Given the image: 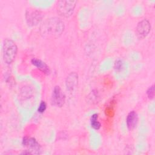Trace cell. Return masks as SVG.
<instances>
[{"label": "cell", "instance_id": "6da1fadb", "mask_svg": "<svg viewBox=\"0 0 155 155\" xmlns=\"http://www.w3.org/2000/svg\"><path fill=\"white\" fill-rule=\"evenodd\" d=\"M64 30V24L63 21L56 17L45 19L40 26L41 35L45 38H58L62 35Z\"/></svg>", "mask_w": 155, "mask_h": 155}, {"label": "cell", "instance_id": "7a4b0ae2", "mask_svg": "<svg viewBox=\"0 0 155 155\" xmlns=\"http://www.w3.org/2000/svg\"><path fill=\"white\" fill-rule=\"evenodd\" d=\"M18 51V47L15 42L10 39H5L2 45V56L4 62L11 64L15 59Z\"/></svg>", "mask_w": 155, "mask_h": 155}, {"label": "cell", "instance_id": "3957f363", "mask_svg": "<svg viewBox=\"0 0 155 155\" xmlns=\"http://www.w3.org/2000/svg\"><path fill=\"white\" fill-rule=\"evenodd\" d=\"M76 1H59L57 3L58 13L65 18L70 17L73 13L76 7Z\"/></svg>", "mask_w": 155, "mask_h": 155}, {"label": "cell", "instance_id": "277c9868", "mask_svg": "<svg viewBox=\"0 0 155 155\" xmlns=\"http://www.w3.org/2000/svg\"><path fill=\"white\" fill-rule=\"evenodd\" d=\"M151 24L147 19H143L138 22L135 33L138 39H143L147 36L151 30Z\"/></svg>", "mask_w": 155, "mask_h": 155}, {"label": "cell", "instance_id": "5b68a950", "mask_svg": "<svg viewBox=\"0 0 155 155\" xmlns=\"http://www.w3.org/2000/svg\"><path fill=\"white\" fill-rule=\"evenodd\" d=\"M43 15L40 11L35 9H29L26 12L25 19L29 26H35L42 21Z\"/></svg>", "mask_w": 155, "mask_h": 155}, {"label": "cell", "instance_id": "8992f818", "mask_svg": "<svg viewBox=\"0 0 155 155\" xmlns=\"http://www.w3.org/2000/svg\"><path fill=\"white\" fill-rule=\"evenodd\" d=\"M65 96L59 86H55L51 97V104L56 107H61L65 103Z\"/></svg>", "mask_w": 155, "mask_h": 155}, {"label": "cell", "instance_id": "52a82bcc", "mask_svg": "<svg viewBox=\"0 0 155 155\" xmlns=\"http://www.w3.org/2000/svg\"><path fill=\"white\" fill-rule=\"evenodd\" d=\"M22 145L27 147V154H40L41 146L37 140L33 137H25L22 139Z\"/></svg>", "mask_w": 155, "mask_h": 155}, {"label": "cell", "instance_id": "ba28073f", "mask_svg": "<svg viewBox=\"0 0 155 155\" xmlns=\"http://www.w3.org/2000/svg\"><path fill=\"white\" fill-rule=\"evenodd\" d=\"M78 84V75L76 72H71L69 74L65 80L67 89L70 93H73L77 88Z\"/></svg>", "mask_w": 155, "mask_h": 155}, {"label": "cell", "instance_id": "9c48e42d", "mask_svg": "<svg viewBox=\"0 0 155 155\" xmlns=\"http://www.w3.org/2000/svg\"><path fill=\"white\" fill-rule=\"evenodd\" d=\"M138 121V116L136 111H130L127 116L126 119V123L127 128L130 130H133L137 125Z\"/></svg>", "mask_w": 155, "mask_h": 155}, {"label": "cell", "instance_id": "30bf717a", "mask_svg": "<svg viewBox=\"0 0 155 155\" xmlns=\"http://www.w3.org/2000/svg\"><path fill=\"white\" fill-rule=\"evenodd\" d=\"M31 64L37 67L40 71L43 72L46 74H48L50 72L49 67L47 65L46 63L41 61V59H38L36 58H33L31 59Z\"/></svg>", "mask_w": 155, "mask_h": 155}, {"label": "cell", "instance_id": "8fae6325", "mask_svg": "<svg viewBox=\"0 0 155 155\" xmlns=\"http://www.w3.org/2000/svg\"><path fill=\"white\" fill-rule=\"evenodd\" d=\"M90 124L93 128L99 130L101 128V124L98 121V114L97 113L93 114L90 118Z\"/></svg>", "mask_w": 155, "mask_h": 155}, {"label": "cell", "instance_id": "7c38bea8", "mask_svg": "<svg viewBox=\"0 0 155 155\" xmlns=\"http://www.w3.org/2000/svg\"><path fill=\"white\" fill-rule=\"evenodd\" d=\"M147 94L148 97L150 99H152L154 98V85H152L151 87H150L147 91Z\"/></svg>", "mask_w": 155, "mask_h": 155}, {"label": "cell", "instance_id": "4fadbf2b", "mask_svg": "<svg viewBox=\"0 0 155 155\" xmlns=\"http://www.w3.org/2000/svg\"><path fill=\"white\" fill-rule=\"evenodd\" d=\"M46 108H47V104H46L45 102V101H41L39 107H38V113H44L45 111Z\"/></svg>", "mask_w": 155, "mask_h": 155}, {"label": "cell", "instance_id": "5bb4252c", "mask_svg": "<svg viewBox=\"0 0 155 155\" xmlns=\"http://www.w3.org/2000/svg\"><path fill=\"white\" fill-rule=\"evenodd\" d=\"M123 67V63L121 60H117L116 63H115V66L114 68L117 71L121 70Z\"/></svg>", "mask_w": 155, "mask_h": 155}]
</instances>
